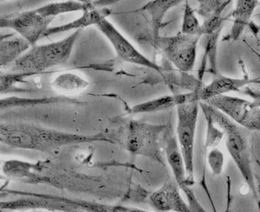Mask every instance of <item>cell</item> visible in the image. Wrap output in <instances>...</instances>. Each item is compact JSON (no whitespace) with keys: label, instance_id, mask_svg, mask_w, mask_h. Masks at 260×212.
Returning a JSON list of instances; mask_svg holds the SVG:
<instances>
[{"label":"cell","instance_id":"24","mask_svg":"<svg viewBox=\"0 0 260 212\" xmlns=\"http://www.w3.org/2000/svg\"><path fill=\"white\" fill-rule=\"evenodd\" d=\"M198 8L197 13L203 19L212 15L222 16V13L233 0H197Z\"/></svg>","mask_w":260,"mask_h":212},{"label":"cell","instance_id":"31","mask_svg":"<svg viewBox=\"0 0 260 212\" xmlns=\"http://www.w3.org/2000/svg\"><path fill=\"white\" fill-rule=\"evenodd\" d=\"M253 53L255 54L256 56H258V60H259V61H260V54L258 53V52H256V51H253Z\"/></svg>","mask_w":260,"mask_h":212},{"label":"cell","instance_id":"14","mask_svg":"<svg viewBox=\"0 0 260 212\" xmlns=\"http://www.w3.org/2000/svg\"><path fill=\"white\" fill-rule=\"evenodd\" d=\"M251 84L249 78H234L217 73L209 84L203 86L198 92V96L200 101H206L214 96L240 92L243 87Z\"/></svg>","mask_w":260,"mask_h":212},{"label":"cell","instance_id":"23","mask_svg":"<svg viewBox=\"0 0 260 212\" xmlns=\"http://www.w3.org/2000/svg\"><path fill=\"white\" fill-rule=\"evenodd\" d=\"M59 101L63 102H77L76 100L66 97V96H60V97H45V98H21V97H6L3 98L0 102L1 109H10V108H15V107H29L37 106L39 104H48L56 103Z\"/></svg>","mask_w":260,"mask_h":212},{"label":"cell","instance_id":"16","mask_svg":"<svg viewBox=\"0 0 260 212\" xmlns=\"http://www.w3.org/2000/svg\"><path fill=\"white\" fill-rule=\"evenodd\" d=\"M112 12L113 10L107 7L95 8L92 10H87L83 12V15L81 17L75 19L70 23L58 25V26L50 27L44 34V37L64 33V32L72 31V30L75 31L77 29H84L92 25H98L102 20L109 17Z\"/></svg>","mask_w":260,"mask_h":212},{"label":"cell","instance_id":"15","mask_svg":"<svg viewBox=\"0 0 260 212\" xmlns=\"http://www.w3.org/2000/svg\"><path fill=\"white\" fill-rule=\"evenodd\" d=\"M258 0H236L235 8L232 13L233 24L229 31L222 39L223 41H237L240 38L246 27L249 26Z\"/></svg>","mask_w":260,"mask_h":212},{"label":"cell","instance_id":"18","mask_svg":"<svg viewBox=\"0 0 260 212\" xmlns=\"http://www.w3.org/2000/svg\"><path fill=\"white\" fill-rule=\"evenodd\" d=\"M183 1L186 0H151L139 9L138 11H145L150 16L154 40L159 37L165 16L169 10L176 7Z\"/></svg>","mask_w":260,"mask_h":212},{"label":"cell","instance_id":"11","mask_svg":"<svg viewBox=\"0 0 260 212\" xmlns=\"http://www.w3.org/2000/svg\"><path fill=\"white\" fill-rule=\"evenodd\" d=\"M53 19L54 18L45 17L36 9L19 13L13 16L2 17L0 26L15 30L31 46H35L40 39L43 38Z\"/></svg>","mask_w":260,"mask_h":212},{"label":"cell","instance_id":"2","mask_svg":"<svg viewBox=\"0 0 260 212\" xmlns=\"http://www.w3.org/2000/svg\"><path fill=\"white\" fill-rule=\"evenodd\" d=\"M169 126L138 120H120L110 134L112 144H118L128 152L142 155L166 166V144Z\"/></svg>","mask_w":260,"mask_h":212},{"label":"cell","instance_id":"30","mask_svg":"<svg viewBox=\"0 0 260 212\" xmlns=\"http://www.w3.org/2000/svg\"><path fill=\"white\" fill-rule=\"evenodd\" d=\"M251 83L252 84L260 85V77L254 78V79H251Z\"/></svg>","mask_w":260,"mask_h":212},{"label":"cell","instance_id":"19","mask_svg":"<svg viewBox=\"0 0 260 212\" xmlns=\"http://www.w3.org/2000/svg\"><path fill=\"white\" fill-rule=\"evenodd\" d=\"M89 82L76 73H61L51 82V87L63 96L77 95L84 92L89 87Z\"/></svg>","mask_w":260,"mask_h":212},{"label":"cell","instance_id":"33","mask_svg":"<svg viewBox=\"0 0 260 212\" xmlns=\"http://www.w3.org/2000/svg\"><path fill=\"white\" fill-rule=\"evenodd\" d=\"M258 1H259V3H260V0H258Z\"/></svg>","mask_w":260,"mask_h":212},{"label":"cell","instance_id":"13","mask_svg":"<svg viewBox=\"0 0 260 212\" xmlns=\"http://www.w3.org/2000/svg\"><path fill=\"white\" fill-rule=\"evenodd\" d=\"M200 101L198 92H188L186 93H176L173 95L159 96L150 101H145L131 107L128 114L135 115L140 114H150L164 111L167 109L176 108L187 101Z\"/></svg>","mask_w":260,"mask_h":212},{"label":"cell","instance_id":"10","mask_svg":"<svg viewBox=\"0 0 260 212\" xmlns=\"http://www.w3.org/2000/svg\"><path fill=\"white\" fill-rule=\"evenodd\" d=\"M96 26L104 34V37L109 40L119 60L143 67L149 68L160 75L163 74L161 66L157 65L156 63L149 60V58L143 55L140 51H138L134 45L130 43L128 39L123 37L122 33L119 32L111 22L105 19L102 20Z\"/></svg>","mask_w":260,"mask_h":212},{"label":"cell","instance_id":"26","mask_svg":"<svg viewBox=\"0 0 260 212\" xmlns=\"http://www.w3.org/2000/svg\"><path fill=\"white\" fill-rule=\"evenodd\" d=\"M225 157L218 148H213L207 154V164L214 175H221L223 171Z\"/></svg>","mask_w":260,"mask_h":212},{"label":"cell","instance_id":"12","mask_svg":"<svg viewBox=\"0 0 260 212\" xmlns=\"http://www.w3.org/2000/svg\"><path fill=\"white\" fill-rule=\"evenodd\" d=\"M149 203L158 211H190L176 181H166L159 190L151 193L149 195Z\"/></svg>","mask_w":260,"mask_h":212},{"label":"cell","instance_id":"7","mask_svg":"<svg viewBox=\"0 0 260 212\" xmlns=\"http://www.w3.org/2000/svg\"><path fill=\"white\" fill-rule=\"evenodd\" d=\"M200 39L199 36H190L181 31L171 37L159 36L154 40V44L177 70L190 73L195 66Z\"/></svg>","mask_w":260,"mask_h":212},{"label":"cell","instance_id":"6","mask_svg":"<svg viewBox=\"0 0 260 212\" xmlns=\"http://www.w3.org/2000/svg\"><path fill=\"white\" fill-rule=\"evenodd\" d=\"M176 137L186 164L188 179L190 184L194 186V150L196 131L200 111V101H187L176 107Z\"/></svg>","mask_w":260,"mask_h":212},{"label":"cell","instance_id":"27","mask_svg":"<svg viewBox=\"0 0 260 212\" xmlns=\"http://www.w3.org/2000/svg\"><path fill=\"white\" fill-rule=\"evenodd\" d=\"M30 76L32 75L29 73H2L0 83L1 92H7L8 90L14 87L16 83L23 82L25 78Z\"/></svg>","mask_w":260,"mask_h":212},{"label":"cell","instance_id":"20","mask_svg":"<svg viewBox=\"0 0 260 212\" xmlns=\"http://www.w3.org/2000/svg\"><path fill=\"white\" fill-rule=\"evenodd\" d=\"M95 8L96 7L94 2L69 0V1H63V2L51 3L48 5L37 8V10L45 17L56 18L58 15H63V14L78 12V11L85 12Z\"/></svg>","mask_w":260,"mask_h":212},{"label":"cell","instance_id":"1","mask_svg":"<svg viewBox=\"0 0 260 212\" xmlns=\"http://www.w3.org/2000/svg\"><path fill=\"white\" fill-rule=\"evenodd\" d=\"M0 141L3 145L20 150L53 153L70 145L93 142L111 143L106 134H77L45 128L32 123L13 122L0 126Z\"/></svg>","mask_w":260,"mask_h":212},{"label":"cell","instance_id":"8","mask_svg":"<svg viewBox=\"0 0 260 212\" xmlns=\"http://www.w3.org/2000/svg\"><path fill=\"white\" fill-rule=\"evenodd\" d=\"M248 131H260V107L238 96L221 95L205 101Z\"/></svg>","mask_w":260,"mask_h":212},{"label":"cell","instance_id":"9","mask_svg":"<svg viewBox=\"0 0 260 212\" xmlns=\"http://www.w3.org/2000/svg\"><path fill=\"white\" fill-rule=\"evenodd\" d=\"M166 157H167V163L171 167V171L173 173L175 181L187 197L188 205L190 211H206L196 196L195 192L192 189L193 185H191L189 181L183 156L180 150L177 137L174 133L173 128L171 124L169 126L168 133H167Z\"/></svg>","mask_w":260,"mask_h":212},{"label":"cell","instance_id":"3","mask_svg":"<svg viewBox=\"0 0 260 212\" xmlns=\"http://www.w3.org/2000/svg\"><path fill=\"white\" fill-rule=\"evenodd\" d=\"M81 33L82 29H77L60 41L32 46L26 53L10 66L12 67L11 70L13 73H29L33 76L50 68L64 65L70 59Z\"/></svg>","mask_w":260,"mask_h":212},{"label":"cell","instance_id":"29","mask_svg":"<svg viewBox=\"0 0 260 212\" xmlns=\"http://www.w3.org/2000/svg\"><path fill=\"white\" fill-rule=\"evenodd\" d=\"M258 30H259V28H258ZM254 34H257V49H253L252 47L250 48L252 51H256L260 54V32H254Z\"/></svg>","mask_w":260,"mask_h":212},{"label":"cell","instance_id":"25","mask_svg":"<svg viewBox=\"0 0 260 212\" xmlns=\"http://www.w3.org/2000/svg\"><path fill=\"white\" fill-rule=\"evenodd\" d=\"M201 29H202V24H200L199 19L197 17L196 10L191 7L189 1L186 0V5L184 7L181 32L184 34L199 36L202 37Z\"/></svg>","mask_w":260,"mask_h":212},{"label":"cell","instance_id":"32","mask_svg":"<svg viewBox=\"0 0 260 212\" xmlns=\"http://www.w3.org/2000/svg\"><path fill=\"white\" fill-rule=\"evenodd\" d=\"M1 1H5V0H1ZM81 1H82V0H81ZM85 2H86V1H85Z\"/></svg>","mask_w":260,"mask_h":212},{"label":"cell","instance_id":"17","mask_svg":"<svg viewBox=\"0 0 260 212\" xmlns=\"http://www.w3.org/2000/svg\"><path fill=\"white\" fill-rule=\"evenodd\" d=\"M1 37L0 41V66H11L14 63L29 51L31 45L23 37Z\"/></svg>","mask_w":260,"mask_h":212},{"label":"cell","instance_id":"21","mask_svg":"<svg viewBox=\"0 0 260 212\" xmlns=\"http://www.w3.org/2000/svg\"><path fill=\"white\" fill-rule=\"evenodd\" d=\"M222 30L215 32L213 34H206L204 37V57L203 65L199 70V79L202 80L204 73L217 75V44L219 41Z\"/></svg>","mask_w":260,"mask_h":212},{"label":"cell","instance_id":"4","mask_svg":"<svg viewBox=\"0 0 260 212\" xmlns=\"http://www.w3.org/2000/svg\"><path fill=\"white\" fill-rule=\"evenodd\" d=\"M208 104V103H207ZM210 106L212 118L217 125L223 130L226 137V150L232 157L237 168L243 176V181L253 196L258 200V190L255 184L252 163L250 147L248 140V130L226 117L222 112Z\"/></svg>","mask_w":260,"mask_h":212},{"label":"cell","instance_id":"22","mask_svg":"<svg viewBox=\"0 0 260 212\" xmlns=\"http://www.w3.org/2000/svg\"><path fill=\"white\" fill-rule=\"evenodd\" d=\"M200 109L203 111L205 119L207 122V129H206L204 141L205 150H212L220 145L225 134L222 128L217 125V123L212 118L209 104H207L205 101H200Z\"/></svg>","mask_w":260,"mask_h":212},{"label":"cell","instance_id":"5","mask_svg":"<svg viewBox=\"0 0 260 212\" xmlns=\"http://www.w3.org/2000/svg\"><path fill=\"white\" fill-rule=\"evenodd\" d=\"M10 194H16L26 196L19 200L1 201V210H18V209H46L61 211H143L138 209L109 205L99 203L89 202L85 200H73L68 198L59 197L55 195H44L37 193L22 192V191H7Z\"/></svg>","mask_w":260,"mask_h":212},{"label":"cell","instance_id":"28","mask_svg":"<svg viewBox=\"0 0 260 212\" xmlns=\"http://www.w3.org/2000/svg\"><path fill=\"white\" fill-rule=\"evenodd\" d=\"M240 92L243 95L248 96L254 103L260 107V90L249 87V85H248V86L243 87Z\"/></svg>","mask_w":260,"mask_h":212}]
</instances>
